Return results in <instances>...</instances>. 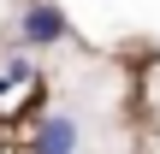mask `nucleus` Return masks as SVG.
Wrapping results in <instances>:
<instances>
[{
	"instance_id": "nucleus-1",
	"label": "nucleus",
	"mask_w": 160,
	"mask_h": 154,
	"mask_svg": "<svg viewBox=\"0 0 160 154\" xmlns=\"http://www.w3.org/2000/svg\"><path fill=\"white\" fill-rule=\"evenodd\" d=\"M71 36V18L53 6V0H30L24 12H18V24H12V42L24 47V53H36V47H59Z\"/></svg>"
},
{
	"instance_id": "nucleus-2",
	"label": "nucleus",
	"mask_w": 160,
	"mask_h": 154,
	"mask_svg": "<svg viewBox=\"0 0 160 154\" xmlns=\"http://www.w3.org/2000/svg\"><path fill=\"white\" fill-rule=\"evenodd\" d=\"M83 142V125H77V113H65V107H53L42 125H36V154H77Z\"/></svg>"
}]
</instances>
